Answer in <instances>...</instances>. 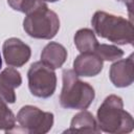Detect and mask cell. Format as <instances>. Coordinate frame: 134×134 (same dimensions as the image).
<instances>
[{
    "mask_svg": "<svg viewBox=\"0 0 134 134\" xmlns=\"http://www.w3.org/2000/svg\"><path fill=\"white\" fill-rule=\"evenodd\" d=\"M16 120L19 124V128L15 127L12 133L21 132L27 134H45L52 128L54 116L51 112L42 111L38 107L26 105L19 110Z\"/></svg>",
    "mask_w": 134,
    "mask_h": 134,
    "instance_id": "5",
    "label": "cell"
},
{
    "mask_svg": "<svg viewBox=\"0 0 134 134\" xmlns=\"http://www.w3.org/2000/svg\"><path fill=\"white\" fill-rule=\"evenodd\" d=\"M103 69V60L95 52H84L73 61V71L79 76H95Z\"/></svg>",
    "mask_w": 134,
    "mask_h": 134,
    "instance_id": "9",
    "label": "cell"
},
{
    "mask_svg": "<svg viewBox=\"0 0 134 134\" xmlns=\"http://www.w3.org/2000/svg\"><path fill=\"white\" fill-rule=\"evenodd\" d=\"M96 117L99 130L106 133H130L134 128L132 115L124 109L122 98L115 94H110L104 99L97 109Z\"/></svg>",
    "mask_w": 134,
    "mask_h": 134,
    "instance_id": "1",
    "label": "cell"
},
{
    "mask_svg": "<svg viewBox=\"0 0 134 134\" xmlns=\"http://www.w3.org/2000/svg\"><path fill=\"white\" fill-rule=\"evenodd\" d=\"M16 127V116L7 107L6 102L0 97V130L5 133H12Z\"/></svg>",
    "mask_w": 134,
    "mask_h": 134,
    "instance_id": "14",
    "label": "cell"
},
{
    "mask_svg": "<svg viewBox=\"0 0 134 134\" xmlns=\"http://www.w3.org/2000/svg\"><path fill=\"white\" fill-rule=\"evenodd\" d=\"M67 55V49L62 44L49 42L41 52V61L52 69H58L66 62Z\"/></svg>",
    "mask_w": 134,
    "mask_h": 134,
    "instance_id": "11",
    "label": "cell"
},
{
    "mask_svg": "<svg viewBox=\"0 0 134 134\" xmlns=\"http://www.w3.org/2000/svg\"><path fill=\"white\" fill-rule=\"evenodd\" d=\"M74 45L81 52H94L98 42L95 38V34L90 28H81L74 35Z\"/></svg>",
    "mask_w": 134,
    "mask_h": 134,
    "instance_id": "13",
    "label": "cell"
},
{
    "mask_svg": "<svg viewBox=\"0 0 134 134\" xmlns=\"http://www.w3.org/2000/svg\"><path fill=\"white\" fill-rule=\"evenodd\" d=\"M7 3L13 9L21 12L25 15L46 4L43 0H7Z\"/></svg>",
    "mask_w": 134,
    "mask_h": 134,
    "instance_id": "16",
    "label": "cell"
},
{
    "mask_svg": "<svg viewBox=\"0 0 134 134\" xmlns=\"http://www.w3.org/2000/svg\"><path fill=\"white\" fill-rule=\"evenodd\" d=\"M22 84V77L20 72L13 68L7 67L0 73V97L8 104L16 102L15 89Z\"/></svg>",
    "mask_w": 134,
    "mask_h": 134,
    "instance_id": "10",
    "label": "cell"
},
{
    "mask_svg": "<svg viewBox=\"0 0 134 134\" xmlns=\"http://www.w3.org/2000/svg\"><path fill=\"white\" fill-rule=\"evenodd\" d=\"M25 32L35 39L50 40L60 29V19L58 15L44 4L28 13L23 20Z\"/></svg>",
    "mask_w": 134,
    "mask_h": 134,
    "instance_id": "4",
    "label": "cell"
},
{
    "mask_svg": "<svg viewBox=\"0 0 134 134\" xmlns=\"http://www.w3.org/2000/svg\"><path fill=\"white\" fill-rule=\"evenodd\" d=\"M91 24L93 26L94 34L114 44L132 45L134 42L133 23L131 20L121 16H115L103 10H97L91 19Z\"/></svg>",
    "mask_w": 134,
    "mask_h": 134,
    "instance_id": "2",
    "label": "cell"
},
{
    "mask_svg": "<svg viewBox=\"0 0 134 134\" xmlns=\"http://www.w3.org/2000/svg\"><path fill=\"white\" fill-rule=\"evenodd\" d=\"M2 50L4 61L10 67H22L29 61L31 55L30 47L18 38L5 40Z\"/></svg>",
    "mask_w": 134,
    "mask_h": 134,
    "instance_id": "7",
    "label": "cell"
},
{
    "mask_svg": "<svg viewBox=\"0 0 134 134\" xmlns=\"http://www.w3.org/2000/svg\"><path fill=\"white\" fill-rule=\"evenodd\" d=\"M109 77L112 84L117 88H125L132 85L134 81L133 54H130L127 59L114 62L110 67Z\"/></svg>",
    "mask_w": 134,
    "mask_h": 134,
    "instance_id": "8",
    "label": "cell"
},
{
    "mask_svg": "<svg viewBox=\"0 0 134 134\" xmlns=\"http://www.w3.org/2000/svg\"><path fill=\"white\" fill-rule=\"evenodd\" d=\"M43 1H47V2H57L59 0H43Z\"/></svg>",
    "mask_w": 134,
    "mask_h": 134,
    "instance_id": "18",
    "label": "cell"
},
{
    "mask_svg": "<svg viewBox=\"0 0 134 134\" xmlns=\"http://www.w3.org/2000/svg\"><path fill=\"white\" fill-rule=\"evenodd\" d=\"M63 87L60 94V105L65 109H87L95 97L94 88L80 80L72 69H65L62 73Z\"/></svg>",
    "mask_w": 134,
    "mask_h": 134,
    "instance_id": "3",
    "label": "cell"
},
{
    "mask_svg": "<svg viewBox=\"0 0 134 134\" xmlns=\"http://www.w3.org/2000/svg\"><path fill=\"white\" fill-rule=\"evenodd\" d=\"M2 67V58H1V54H0V69Z\"/></svg>",
    "mask_w": 134,
    "mask_h": 134,
    "instance_id": "19",
    "label": "cell"
},
{
    "mask_svg": "<svg viewBox=\"0 0 134 134\" xmlns=\"http://www.w3.org/2000/svg\"><path fill=\"white\" fill-rule=\"evenodd\" d=\"M65 132H81V133H99L97 121L89 111L83 110L76 113L70 122V128Z\"/></svg>",
    "mask_w": 134,
    "mask_h": 134,
    "instance_id": "12",
    "label": "cell"
},
{
    "mask_svg": "<svg viewBox=\"0 0 134 134\" xmlns=\"http://www.w3.org/2000/svg\"><path fill=\"white\" fill-rule=\"evenodd\" d=\"M117 1L124 3L128 7V12H129V15H130V20L132 21V9H133V2H134V0H117Z\"/></svg>",
    "mask_w": 134,
    "mask_h": 134,
    "instance_id": "17",
    "label": "cell"
},
{
    "mask_svg": "<svg viewBox=\"0 0 134 134\" xmlns=\"http://www.w3.org/2000/svg\"><path fill=\"white\" fill-rule=\"evenodd\" d=\"M94 52L103 61H117L124 55V51L115 45L97 44Z\"/></svg>",
    "mask_w": 134,
    "mask_h": 134,
    "instance_id": "15",
    "label": "cell"
},
{
    "mask_svg": "<svg viewBox=\"0 0 134 134\" xmlns=\"http://www.w3.org/2000/svg\"><path fill=\"white\" fill-rule=\"evenodd\" d=\"M28 88L32 95L41 98L50 97L57 88V74L54 69L43 63L35 62L30 65L28 72Z\"/></svg>",
    "mask_w": 134,
    "mask_h": 134,
    "instance_id": "6",
    "label": "cell"
}]
</instances>
